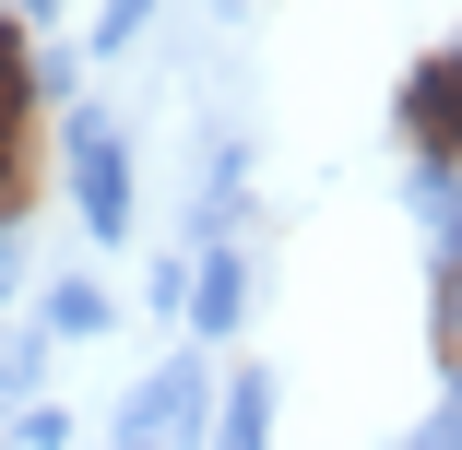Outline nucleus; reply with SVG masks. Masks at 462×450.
<instances>
[{"mask_svg":"<svg viewBox=\"0 0 462 450\" xmlns=\"http://www.w3.org/2000/svg\"><path fill=\"white\" fill-rule=\"evenodd\" d=\"M403 131H415L439 166H462V48H439V60L403 83Z\"/></svg>","mask_w":462,"mask_h":450,"instance_id":"obj_2","label":"nucleus"},{"mask_svg":"<svg viewBox=\"0 0 462 450\" xmlns=\"http://www.w3.org/2000/svg\"><path fill=\"white\" fill-rule=\"evenodd\" d=\"M48 190V131H36V71H24V36L0 24V225L36 214Z\"/></svg>","mask_w":462,"mask_h":450,"instance_id":"obj_1","label":"nucleus"}]
</instances>
